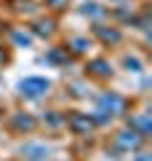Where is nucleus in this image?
I'll list each match as a JSON object with an SVG mask.
<instances>
[{"label":"nucleus","mask_w":152,"mask_h":161,"mask_svg":"<svg viewBox=\"0 0 152 161\" xmlns=\"http://www.w3.org/2000/svg\"><path fill=\"white\" fill-rule=\"evenodd\" d=\"M99 105H101V108H107L109 113H120L125 102H123V99L118 97V94H104V97L99 99Z\"/></svg>","instance_id":"nucleus-4"},{"label":"nucleus","mask_w":152,"mask_h":161,"mask_svg":"<svg viewBox=\"0 0 152 161\" xmlns=\"http://www.w3.org/2000/svg\"><path fill=\"white\" fill-rule=\"evenodd\" d=\"M16 126H22V129H32V126H35V121H32V118H16Z\"/></svg>","instance_id":"nucleus-7"},{"label":"nucleus","mask_w":152,"mask_h":161,"mask_svg":"<svg viewBox=\"0 0 152 161\" xmlns=\"http://www.w3.org/2000/svg\"><path fill=\"white\" fill-rule=\"evenodd\" d=\"M136 161H152V158H149L147 153H141V156H136Z\"/></svg>","instance_id":"nucleus-12"},{"label":"nucleus","mask_w":152,"mask_h":161,"mask_svg":"<svg viewBox=\"0 0 152 161\" xmlns=\"http://www.w3.org/2000/svg\"><path fill=\"white\" fill-rule=\"evenodd\" d=\"M69 126H72L75 132H80V134H88L91 129H94V121H91L88 115H80V113H75L72 118H69Z\"/></svg>","instance_id":"nucleus-3"},{"label":"nucleus","mask_w":152,"mask_h":161,"mask_svg":"<svg viewBox=\"0 0 152 161\" xmlns=\"http://www.w3.org/2000/svg\"><path fill=\"white\" fill-rule=\"evenodd\" d=\"M139 142H141V134L134 132V129L118 134V148L120 150H136V148H139Z\"/></svg>","instance_id":"nucleus-2"},{"label":"nucleus","mask_w":152,"mask_h":161,"mask_svg":"<svg viewBox=\"0 0 152 161\" xmlns=\"http://www.w3.org/2000/svg\"><path fill=\"white\" fill-rule=\"evenodd\" d=\"M75 51H85V40H80V38L75 40Z\"/></svg>","instance_id":"nucleus-11"},{"label":"nucleus","mask_w":152,"mask_h":161,"mask_svg":"<svg viewBox=\"0 0 152 161\" xmlns=\"http://www.w3.org/2000/svg\"><path fill=\"white\" fill-rule=\"evenodd\" d=\"M131 124L141 129V137H144V134H149V129H152V126H149V115H139V118H134Z\"/></svg>","instance_id":"nucleus-5"},{"label":"nucleus","mask_w":152,"mask_h":161,"mask_svg":"<svg viewBox=\"0 0 152 161\" xmlns=\"http://www.w3.org/2000/svg\"><path fill=\"white\" fill-rule=\"evenodd\" d=\"M51 3H53V6H62V3H67V0H51Z\"/></svg>","instance_id":"nucleus-13"},{"label":"nucleus","mask_w":152,"mask_h":161,"mask_svg":"<svg viewBox=\"0 0 152 161\" xmlns=\"http://www.w3.org/2000/svg\"><path fill=\"white\" fill-rule=\"evenodd\" d=\"M125 67H134V70H139L141 64H139V59H125Z\"/></svg>","instance_id":"nucleus-10"},{"label":"nucleus","mask_w":152,"mask_h":161,"mask_svg":"<svg viewBox=\"0 0 152 161\" xmlns=\"http://www.w3.org/2000/svg\"><path fill=\"white\" fill-rule=\"evenodd\" d=\"M13 38H16V43H22V46H27V43H29V35H22V32H16Z\"/></svg>","instance_id":"nucleus-9"},{"label":"nucleus","mask_w":152,"mask_h":161,"mask_svg":"<svg viewBox=\"0 0 152 161\" xmlns=\"http://www.w3.org/2000/svg\"><path fill=\"white\" fill-rule=\"evenodd\" d=\"M94 67H96V73H109V67H107V62H94Z\"/></svg>","instance_id":"nucleus-8"},{"label":"nucleus","mask_w":152,"mask_h":161,"mask_svg":"<svg viewBox=\"0 0 152 161\" xmlns=\"http://www.w3.org/2000/svg\"><path fill=\"white\" fill-rule=\"evenodd\" d=\"M99 35H101L104 40H112V43H118V40H120V35L115 32V30H99Z\"/></svg>","instance_id":"nucleus-6"},{"label":"nucleus","mask_w":152,"mask_h":161,"mask_svg":"<svg viewBox=\"0 0 152 161\" xmlns=\"http://www.w3.org/2000/svg\"><path fill=\"white\" fill-rule=\"evenodd\" d=\"M48 80L45 78H24L22 83H19V89H22V94H27V97H40V94L48 92Z\"/></svg>","instance_id":"nucleus-1"},{"label":"nucleus","mask_w":152,"mask_h":161,"mask_svg":"<svg viewBox=\"0 0 152 161\" xmlns=\"http://www.w3.org/2000/svg\"><path fill=\"white\" fill-rule=\"evenodd\" d=\"M0 59H3V51H0Z\"/></svg>","instance_id":"nucleus-14"}]
</instances>
